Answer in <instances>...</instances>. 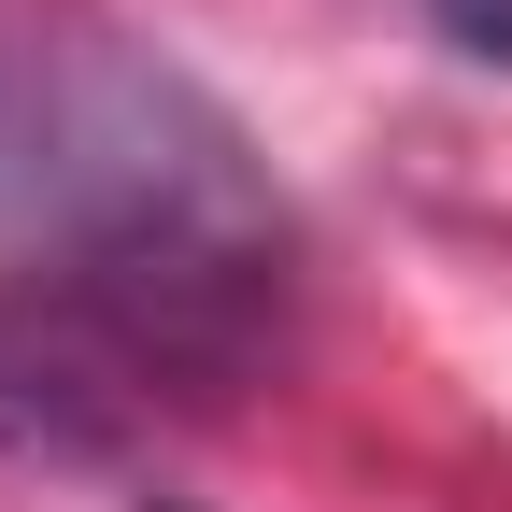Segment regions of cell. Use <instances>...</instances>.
Returning a JSON list of instances; mask_svg holds the SVG:
<instances>
[{
  "instance_id": "6da1fadb",
  "label": "cell",
  "mask_w": 512,
  "mask_h": 512,
  "mask_svg": "<svg viewBox=\"0 0 512 512\" xmlns=\"http://www.w3.org/2000/svg\"><path fill=\"white\" fill-rule=\"evenodd\" d=\"M427 29L470 57V72H512V0H427Z\"/></svg>"
}]
</instances>
